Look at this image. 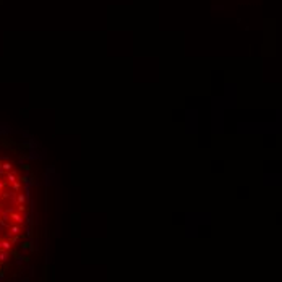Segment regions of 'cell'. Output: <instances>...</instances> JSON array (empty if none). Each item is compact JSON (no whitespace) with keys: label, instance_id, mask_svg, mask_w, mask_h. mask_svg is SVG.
<instances>
[{"label":"cell","instance_id":"6da1fadb","mask_svg":"<svg viewBox=\"0 0 282 282\" xmlns=\"http://www.w3.org/2000/svg\"><path fill=\"white\" fill-rule=\"evenodd\" d=\"M33 167L28 143L0 133V274L26 246Z\"/></svg>","mask_w":282,"mask_h":282}]
</instances>
